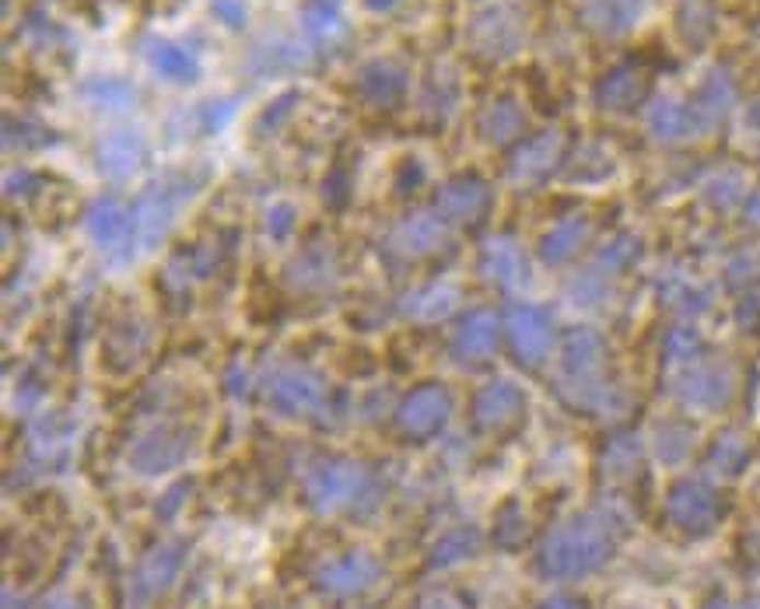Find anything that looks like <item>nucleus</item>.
Masks as SVG:
<instances>
[{
  "label": "nucleus",
  "mask_w": 760,
  "mask_h": 609,
  "mask_svg": "<svg viewBox=\"0 0 760 609\" xmlns=\"http://www.w3.org/2000/svg\"><path fill=\"white\" fill-rule=\"evenodd\" d=\"M376 476L355 459H320L306 473V497L320 515L365 512L376 505Z\"/></svg>",
  "instance_id": "obj_1"
},
{
  "label": "nucleus",
  "mask_w": 760,
  "mask_h": 609,
  "mask_svg": "<svg viewBox=\"0 0 760 609\" xmlns=\"http://www.w3.org/2000/svg\"><path fill=\"white\" fill-rule=\"evenodd\" d=\"M204 186V172H169L137 196L134 204V225H137V242L140 249H158L169 231L175 228L180 210L197 196Z\"/></svg>",
  "instance_id": "obj_2"
},
{
  "label": "nucleus",
  "mask_w": 760,
  "mask_h": 609,
  "mask_svg": "<svg viewBox=\"0 0 760 609\" xmlns=\"http://www.w3.org/2000/svg\"><path fill=\"white\" fill-rule=\"evenodd\" d=\"M263 403L280 417H315L326 410V382L306 365L277 361L260 379Z\"/></svg>",
  "instance_id": "obj_3"
},
{
  "label": "nucleus",
  "mask_w": 760,
  "mask_h": 609,
  "mask_svg": "<svg viewBox=\"0 0 760 609\" xmlns=\"http://www.w3.org/2000/svg\"><path fill=\"white\" fill-rule=\"evenodd\" d=\"M607 553H610L607 529L581 518V522H572L551 536V543L543 550V571L554 578H578L603 564Z\"/></svg>",
  "instance_id": "obj_4"
},
{
  "label": "nucleus",
  "mask_w": 760,
  "mask_h": 609,
  "mask_svg": "<svg viewBox=\"0 0 760 609\" xmlns=\"http://www.w3.org/2000/svg\"><path fill=\"white\" fill-rule=\"evenodd\" d=\"M522 43H526V18L516 4H508V0H494V4H484L470 14L467 46L473 57L498 64V60L516 57Z\"/></svg>",
  "instance_id": "obj_5"
},
{
  "label": "nucleus",
  "mask_w": 760,
  "mask_h": 609,
  "mask_svg": "<svg viewBox=\"0 0 760 609\" xmlns=\"http://www.w3.org/2000/svg\"><path fill=\"white\" fill-rule=\"evenodd\" d=\"M84 231L99 253H105L113 263H130L134 260V242H137V225L134 210L119 200V196H99L84 210Z\"/></svg>",
  "instance_id": "obj_6"
},
{
  "label": "nucleus",
  "mask_w": 760,
  "mask_h": 609,
  "mask_svg": "<svg viewBox=\"0 0 760 609\" xmlns=\"http://www.w3.org/2000/svg\"><path fill=\"white\" fill-rule=\"evenodd\" d=\"M193 452V435H186L175 424H154L145 435H137L127 449V462L140 476H158L169 470H180Z\"/></svg>",
  "instance_id": "obj_7"
},
{
  "label": "nucleus",
  "mask_w": 760,
  "mask_h": 609,
  "mask_svg": "<svg viewBox=\"0 0 760 609\" xmlns=\"http://www.w3.org/2000/svg\"><path fill=\"white\" fill-rule=\"evenodd\" d=\"M379 575H382V567L372 553L350 550V553H341V558L326 561L320 571H315V588H320L323 596H333V599H350V596L368 593V588L379 582Z\"/></svg>",
  "instance_id": "obj_8"
},
{
  "label": "nucleus",
  "mask_w": 760,
  "mask_h": 609,
  "mask_svg": "<svg viewBox=\"0 0 760 609\" xmlns=\"http://www.w3.org/2000/svg\"><path fill=\"white\" fill-rule=\"evenodd\" d=\"M452 417V397L441 382H428L414 389L396 410V424L406 438H431Z\"/></svg>",
  "instance_id": "obj_9"
},
{
  "label": "nucleus",
  "mask_w": 760,
  "mask_h": 609,
  "mask_svg": "<svg viewBox=\"0 0 760 609\" xmlns=\"http://www.w3.org/2000/svg\"><path fill=\"white\" fill-rule=\"evenodd\" d=\"M449 245V221L438 210H417L389 231V253L403 260H428Z\"/></svg>",
  "instance_id": "obj_10"
},
{
  "label": "nucleus",
  "mask_w": 760,
  "mask_h": 609,
  "mask_svg": "<svg viewBox=\"0 0 760 609\" xmlns=\"http://www.w3.org/2000/svg\"><path fill=\"white\" fill-rule=\"evenodd\" d=\"M95 161L99 169L116 179V183H123V179H134L140 169H145L148 161V140L140 130L134 127H119V130H110L95 148Z\"/></svg>",
  "instance_id": "obj_11"
},
{
  "label": "nucleus",
  "mask_w": 760,
  "mask_h": 609,
  "mask_svg": "<svg viewBox=\"0 0 760 609\" xmlns=\"http://www.w3.org/2000/svg\"><path fill=\"white\" fill-rule=\"evenodd\" d=\"M487 207H491V189L484 179H476V175H456L449 183H441L435 193V210L449 225L476 221Z\"/></svg>",
  "instance_id": "obj_12"
},
{
  "label": "nucleus",
  "mask_w": 760,
  "mask_h": 609,
  "mask_svg": "<svg viewBox=\"0 0 760 609\" xmlns=\"http://www.w3.org/2000/svg\"><path fill=\"white\" fill-rule=\"evenodd\" d=\"M358 92L368 105H376V110H393V105H400L406 92H411V70L389 57L368 60L358 70Z\"/></svg>",
  "instance_id": "obj_13"
},
{
  "label": "nucleus",
  "mask_w": 760,
  "mask_h": 609,
  "mask_svg": "<svg viewBox=\"0 0 760 609\" xmlns=\"http://www.w3.org/2000/svg\"><path fill=\"white\" fill-rule=\"evenodd\" d=\"M306 67H312V49L298 39H288V35H263V39L250 49V60H245V70H250L253 78H270V74H285V70H306Z\"/></svg>",
  "instance_id": "obj_14"
},
{
  "label": "nucleus",
  "mask_w": 760,
  "mask_h": 609,
  "mask_svg": "<svg viewBox=\"0 0 760 609\" xmlns=\"http://www.w3.org/2000/svg\"><path fill=\"white\" fill-rule=\"evenodd\" d=\"M140 53H145V60L154 74L169 84H197L200 81V60L180 43L162 39V35H148V39L140 43Z\"/></svg>",
  "instance_id": "obj_15"
},
{
  "label": "nucleus",
  "mask_w": 760,
  "mask_h": 609,
  "mask_svg": "<svg viewBox=\"0 0 760 609\" xmlns=\"http://www.w3.org/2000/svg\"><path fill=\"white\" fill-rule=\"evenodd\" d=\"M78 435V424L67 414H39L28 424V456L39 466L60 462L70 452V441Z\"/></svg>",
  "instance_id": "obj_16"
},
{
  "label": "nucleus",
  "mask_w": 760,
  "mask_h": 609,
  "mask_svg": "<svg viewBox=\"0 0 760 609\" xmlns=\"http://www.w3.org/2000/svg\"><path fill=\"white\" fill-rule=\"evenodd\" d=\"M151 347V330L145 319L137 315H123L113 322V330L105 333V361L116 371H130L140 365V357Z\"/></svg>",
  "instance_id": "obj_17"
},
{
  "label": "nucleus",
  "mask_w": 760,
  "mask_h": 609,
  "mask_svg": "<svg viewBox=\"0 0 760 609\" xmlns=\"http://www.w3.org/2000/svg\"><path fill=\"white\" fill-rule=\"evenodd\" d=\"M183 558H186L183 543L154 547L145 558V564H140V571H137V596L140 599H154V596L169 593V585H175V578H180V571H183Z\"/></svg>",
  "instance_id": "obj_18"
},
{
  "label": "nucleus",
  "mask_w": 760,
  "mask_h": 609,
  "mask_svg": "<svg viewBox=\"0 0 760 609\" xmlns=\"http://www.w3.org/2000/svg\"><path fill=\"white\" fill-rule=\"evenodd\" d=\"M285 277L295 291H306V295L326 291L337 284V256H333V249H326V245H312L302 256H295L288 263Z\"/></svg>",
  "instance_id": "obj_19"
},
{
  "label": "nucleus",
  "mask_w": 760,
  "mask_h": 609,
  "mask_svg": "<svg viewBox=\"0 0 760 609\" xmlns=\"http://www.w3.org/2000/svg\"><path fill=\"white\" fill-rule=\"evenodd\" d=\"M494 351H498V319H494V312H473L459 322V330L452 333L456 361H481Z\"/></svg>",
  "instance_id": "obj_20"
},
{
  "label": "nucleus",
  "mask_w": 760,
  "mask_h": 609,
  "mask_svg": "<svg viewBox=\"0 0 760 609\" xmlns=\"http://www.w3.org/2000/svg\"><path fill=\"white\" fill-rule=\"evenodd\" d=\"M459 304V291L446 280H435L428 288H417L400 301V315L411 322H441L456 312Z\"/></svg>",
  "instance_id": "obj_21"
},
{
  "label": "nucleus",
  "mask_w": 760,
  "mask_h": 609,
  "mask_svg": "<svg viewBox=\"0 0 760 609\" xmlns=\"http://www.w3.org/2000/svg\"><path fill=\"white\" fill-rule=\"evenodd\" d=\"M522 406V397L519 389L511 382H487L481 392H476V403H473V417L476 424L484 427V432H498V427H505L511 417L519 414Z\"/></svg>",
  "instance_id": "obj_22"
},
{
  "label": "nucleus",
  "mask_w": 760,
  "mask_h": 609,
  "mask_svg": "<svg viewBox=\"0 0 760 609\" xmlns=\"http://www.w3.org/2000/svg\"><path fill=\"white\" fill-rule=\"evenodd\" d=\"M645 0H581V18L592 32L621 35L642 18Z\"/></svg>",
  "instance_id": "obj_23"
},
{
  "label": "nucleus",
  "mask_w": 760,
  "mask_h": 609,
  "mask_svg": "<svg viewBox=\"0 0 760 609\" xmlns=\"http://www.w3.org/2000/svg\"><path fill=\"white\" fill-rule=\"evenodd\" d=\"M81 99L92 105L95 113H113L116 116V113L137 110L140 92L130 81H119V78H92V81H84Z\"/></svg>",
  "instance_id": "obj_24"
},
{
  "label": "nucleus",
  "mask_w": 760,
  "mask_h": 609,
  "mask_svg": "<svg viewBox=\"0 0 760 609\" xmlns=\"http://www.w3.org/2000/svg\"><path fill=\"white\" fill-rule=\"evenodd\" d=\"M526 127V116L519 110V102L511 99H498L491 102L487 110L476 116V134H481L487 145H508V140H516Z\"/></svg>",
  "instance_id": "obj_25"
},
{
  "label": "nucleus",
  "mask_w": 760,
  "mask_h": 609,
  "mask_svg": "<svg viewBox=\"0 0 760 609\" xmlns=\"http://www.w3.org/2000/svg\"><path fill=\"white\" fill-rule=\"evenodd\" d=\"M508 333H511V344H516V351L526 357V361H537V357H543L546 344H551V326H546L543 312H537V309H516V312H511Z\"/></svg>",
  "instance_id": "obj_26"
},
{
  "label": "nucleus",
  "mask_w": 760,
  "mask_h": 609,
  "mask_svg": "<svg viewBox=\"0 0 760 609\" xmlns=\"http://www.w3.org/2000/svg\"><path fill=\"white\" fill-rule=\"evenodd\" d=\"M298 22H302V32L309 39L320 46H330L347 35V22L341 18L333 0H306L302 11H298Z\"/></svg>",
  "instance_id": "obj_27"
},
{
  "label": "nucleus",
  "mask_w": 760,
  "mask_h": 609,
  "mask_svg": "<svg viewBox=\"0 0 760 609\" xmlns=\"http://www.w3.org/2000/svg\"><path fill=\"white\" fill-rule=\"evenodd\" d=\"M669 515L687 529H701L715 518V497L701 487V483H683L669 497Z\"/></svg>",
  "instance_id": "obj_28"
},
{
  "label": "nucleus",
  "mask_w": 760,
  "mask_h": 609,
  "mask_svg": "<svg viewBox=\"0 0 760 609\" xmlns=\"http://www.w3.org/2000/svg\"><path fill=\"white\" fill-rule=\"evenodd\" d=\"M481 274L491 284H502V288H511L519 277H522V260H519V249L511 245L508 239H491L484 245V256H481Z\"/></svg>",
  "instance_id": "obj_29"
},
{
  "label": "nucleus",
  "mask_w": 760,
  "mask_h": 609,
  "mask_svg": "<svg viewBox=\"0 0 760 609\" xmlns=\"http://www.w3.org/2000/svg\"><path fill=\"white\" fill-rule=\"evenodd\" d=\"M561 154V134H540L537 140L511 158V179H537L554 165Z\"/></svg>",
  "instance_id": "obj_30"
},
{
  "label": "nucleus",
  "mask_w": 760,
  "mask_h": 609,
  "mask_svg": "<svg viewBox=\"0 0 760 609\" xmlns=\"http://www.w3.org/2000/svg\"><path fill=\"white\" fill-rule=\"evenodd\" d=\"M642 92H645L642 74H634L631 67H621V70H613V74H607L603 84H599V105L610 113H624V110H631V105H638Z\"/></svg>",
  "instance_id": "obj_31"
},
{
  "label": "nucleus",
  "mask_w": 760,
  "mask_h": 609,
  "mask_svg": "<svg viewBox=\"0 0 760 609\" xmlns=\"http://www.w3.org/2000/svg\"><path fill=\"white\" fill-rule=\"evenodd\" d=\"M456 99H459V88H456V78L449 74L446 67H435L428 84H424V99H421V113L428 116L431 123H446L456 110Z\"/></svg>",
  "instance_id": "obj_32"
},
{
  "label": "nucleus",
  "mask_w": 760,
  "mask_h": 609,
  "mask_svg": "<svg viewBox=\"0 0 760 609\" xmlns=\"http://www.w3.org/2000/svg\"><path fill=\"white\" fill-rule=\"evenodd\" d=\"M476 550H481V536H476V529H452L431 547L428 564L435 571H446V567H456V564L476 558Z\"/></svg>",
  "instance_id": "obj_33"
},
{
  "label": "nucleus",
  "mask_w": 760,
  "mask_h": 609,
  "mask_svg": "<svg viewBox=\"0 0 760 609\" xmlns=\"http://www.w3.org/2000/svg\"><path fill=\"white\" fill-rule=\"evenodd\" d=\"M53 145V134L43 127V123H32V119H4V151H39Z\"/></svg>",
  "instance_id": "obj_34"
},
{
  "label": "nucleus",
  "mask_w": 760,
  "mask_h": 609,
  "mask_svg": "<svg viewBox=\"0 0 760 609\" xmlns=\"http://www.w3.org/2000/svg\"><path fill=\"white\" fill-rule=\"evenodd\" d=\"M729 105H733V84H729V78H712L709 84H704V92H701V102H698V116H701V123L704 127H712L715 119H722L729 113Z\"/></svg>",
  "instance_id": "obj_35"
},
{
  "label": "nucleus",
  "mask_w": 760,
  "mask_h": 609,
  "mask_svg": "<svg viewBox=\"0 0 760 609\" xmlns=\"http://www.w3.org/2000/svg\"><path fill=\"white\" fill-rule=\"evenodd\" d=\"M648 123L663 140H677L687 127H691V113L680 110V102H673V99H659L656 105H652Z\"/></svg>",
  "instance_id": "obj_36"
},
{
  "label": "nucleus",
  "mask_w": 760,
  "mask_h": 609,
  "mask_svg": "<svg viewBox=\"0 0 760 609\" xmlns=\"http://www.w3.org/2000/svg\"><path fill=\"white\" fill-rule=\"evenodd\" d=\"M239 105H242V95L210 99V102L204 105V110H200V130H204V134H218V130H224L228 123L235 119Z\"/></svg>",
  "instance_id": "obj_37"
},
{
  "label": "nucleus",
  "mask_w": 760,
  "mask_h": 609,
  "mask_svg": "<svg viewBox=\"0 0 760 609\" xmlns=\"http://www.w3.org/2000/svg\"><path fill=\"white\" fill-rule=\"evenodd\" d=\"M680 22H683V35H687V39H694V43L709 39V28H712V8H709V0H683Z\"/></svg>",
  "instance_id": "obj_38"
},
{
  "label": "nucleus",
  "mask_w": 760,
  "mask_h": 609,
  "mask_svg": "<svg viewBox=\"0 0 760 609\" xmlns=\"http://www.w3.org/2000/svg\"><path fill=\"white\" fill-rule=\"evenodd\" d=\"M298 102H302V92H298V88H291V92H280L270 105H267V110H263L260 113V119H256V134H274L277 127H280V123H285L288 116H291V110H298Z\"/></svg>",
  "instance_id": "obj_39"
},
{
  "label": "nucleus",
  "mask_w": 760,
  "mask_h": 609,
  "mask_svg": "<svg viewBox=\"0 0 760 609\" xmlns=\"http://www.w3.org/2000/svg\"><path fill=\"white\" fill-rule=\"evenodd\" d=\"M210 14H215L228 32H242L250 25V4H245V0H210Z\"/></svg>",
  "instance_id": "obj_40"
},
{
  "label": "nucleus",
  "mask_w": 760,
  "mask_h": 609,
  "mask_svg": "<svg viewBox=\"0 0 760 609\" xmlns=\"http://www.w3.org/2000/svg\"><path fill=\"white\" fill-rule=\"evenodd\" d=\"M295 221H298V210L291 204H270L267 210V235L274 242H288L291 239V231H295Z\"/></svg>",
  "instance_id": "obj_41"
},
{
  "label": "nucleus",
  "mask_w": 760,
  "mask_h": 609,
  "mask_svg": "<svg viewBox=\"0 0 760 609\" xmlns=\"http://www.w3.org/2000/svg\"><path fill=\"white\" fill-rule=\"evenodd\" d=\"M581 239V228L578 225H564L561 231H554L551 239H546V260H561V256H568L572 249L578 245Z\"/></svg>",
  "instance_id": "obj_42"
},
{
  "label": "nucleus",
  "mask_w": 760,
  "mask_h": 609,
  "mask_svg": "<svg viewBox=\"0 0 760 609\" xmlns=\"http://www.w3.org/2000/svg\"><path fill=\"white\" fill-rule=\"evenodd\" d=\"M39 189V175L28 172V169H11L4 175V193L11 196V200H18V196H28Z\"/></svg>",
  "instance_id": "obj_43"
},
{
  "label": "nucleus",
  "mask_w": 760,
  "mask_h": 609,
  "mask_svg": "<svg viewBox=\"0 0 760 609\" xmlns=\"http://www.w3.org/2000/svg\"><path fill=\"white\" fill-rule=\"evenodd\" d=\"M424 183V165L421 161H403L396 175V193H411Z\"/></svg>",
  "instance_id": "obj_44"
},
{
  "label": "nucleus",
  "mask_w": 760,
  "mask_h": 609,
  "mask_svg": "<svg viewBox=\"0 0 760 609\" xmlns=\"http://www.w3.org/2000/svg\"><path fill=\"white\" fill-rule=\"evenodd\" d=\"M245 386H250V375H245L242 361H235L228 368V392H232V397H245Z\"/></svg>",
  "instance_id": "obj_45"
},
{
  "label": "nucleus",
  "mask_w": 760,
  "mask_h": 609,
  "mask_svg": "<svg viewBox=\"0 0 760 609\" xmlns=\"http://www.w3.org/2000/svg\"><path fill=\"white\" fill-rule=\"evenodd\" d=\"M180 497H186V483H175V487L165 494V505L162 508H158V515H162V518H172L175 515V508H180L183 505V501Z\"/></svg>",
  "instance_id": "obj_46"
},
{
  "label": "nucleus",
  "mask_w": 760,
  "mask_h": 609,
  "mask_svg": "<svg viewBox=\"0 0 760 609\" xmlns=\"http://www.w3.org/2000/svg\"><path fill=\"white\" fill-rule=\"evenodd\" d=\"M344 189H347V179H344L341 172L333 175L330 183L323 186V193H326V200H330V204H344Z\"/></svg>",
  "instance_id": "obj_47"
},
{
  "label": "nucleus",
  "mask_w": 760,
  "mask_h": 609,
  "mask_svg": "<svg viewBox=\"0 0 760 609\" xmlns=\"http://www.w3.org/2000/svg\"><path fill=\"white\" fill-rule=\"evenodd\" d=\"M43 609H84L74 596H53L43 602Z\"/></svg>",
  "instance_id": "obj_48"
},
{
  "label": "nucleus",
  "mask_w": 760,
  "mask_h": 609,
  "mask_svg": "<svg viewBox=\"0 0 760 609\" xmlns=\"http://www.w3.org/2000/svg\"><path fill=\"white\" fill-rule=\"evenodd\" d=\"M361 4H365L368 11H376V14H379V11H393V8L400 4V0H361Z\"/></svg>",
  "instance_id": "obj_49"
},
{
  "label": "nucleus",
  "mask_w": 760,
  "mask_h": 609,
  "mask_svg": "<svg viewBox=\"0 0 760 609\" xmlns=\"http://www.w3.org/2000/svg\"><path fill=\"white\" fill-rule=\"evenodd\" d=\"M543 609H581V606L575 599H551Z\"/></svg>",
  "instance_id": "obj_50"
},
{
  "label": "nucleus",
  "mask_w": 760,
  "mask_h": 609,
  "mask_svg": "<svg viewBox=\"0 0 760 609\" xmlns=\"http://www.w3.org/2000/svg\"><path fill=\"white\" fill-rule=\"evenodd\" d=\"M333 4H337V0H333Z\"/></svg>",
  "instance_id": "obj_51"
}]
</instances>
